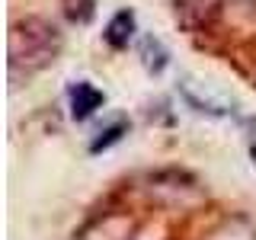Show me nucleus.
Masks as SVG:
<instances>
[{"label": "nucleus", "instance_id": "nucleus-7", "mask_svg": "<svg viewBox=\"0 0 256 240\" xmlns=\"http://www.w3.org/2000/svg\"><path fill=\"white\" fill-rule=\"evenodd\" d=\"M212 240H256V230L246 224H228L218 234H212Z\"/></svg>", "mask_w": 256, "mask_h": 240}, {"label": "nucleus", "instance_id": "nucleus-5", "mask_svg": "<svg viewBox=\"0 0 256 240\" xmlns=\"http://www.w3.org/2000/svg\"><path fill=\"white\" fill-rule=\"evenodd\" d=\"M61 6H64V16L77 26H86L96 13V0H61Z\"/></svg>", "mask_w": 256, "mask_h": 240}, {"label": "nucleus", "instance_id": "nucleus-6", "mask_svg": "<svg viewBox=\"0 0 256 240\" xmlns=\"http://www.w3.org/2000/svg\"><path fill=\"white\" fill-rule=\"evenodd\" d=\"M141 54H144V68L154 70V74H160V70L166 68V52H164V45H160L157 38H144Z\"/></svg>", "mask_w": 256, "mask_h": 240}, {"label": "nucleus", "instance_id": "nucleus-2", "mask_svg": "<svg viewBox=\"0 0 256 240\" xmlns=\"http://www.w3.org/2000/svg\"><path fill=\"white\" fill-rule=\"evenodd\" d=\"M221 4L224 0H173V13L186 32H198L214 22V16L221 13Z\"/></svg>", "mask_w": 256, "mask_h": 240}, {"label": "nucleus", "instance_id": "nucleus-9", "mask_svg": "<svg viewBox=\"0 0 256 240\" xmlns=\"http://www.w3.org/2000/svg\"><path fill=\"white\" fill-rule=\"evenodd\" d=\"M253 160H256V144H253Z\"/></svg>", "mask_w": 256, "mask_h": 240}, {"label": "nucleus", "instance_id": "nucleus-3", "mask_svg": "<svg viewBox=\"0 0 256 240\" xmlns=\"http://www.w3.org/2000/svg\"><path fill=\"white\" fill-rule=\"evenodd\" d=\"M68 100H70V116L77 118V122H84V118H90L96 109L102 106V90H96L93 84H86V80H77L74 86L68 90Z\"/></svg>", "mask_w": 256, "mask_h": 240}, {"label": "nucleus", "instance_id": "nucleus-8", "mask_svg": "<svg viewBox=\"0 0 256 240\" xmlns=\"http://www.w3.org/2000/svg\"><path fill=\"white\" fill-rule=\"evenodd\" d=\"M125 122H116V125H112V128H106V132H102V134H106V138H100V141H96L93 144V154H96V150H102V148H109V144H116L118 138H122V134H125Z\"/></svg>", "mask_w": 256, "mask_h": 240}, {"label": "nucleus", "instance_id": "nucleus-4", "mask_svg": "<svg viewBox=\"0 0 256 240\" xmlns=\"http://www.w3.org/2000/svg\"><path fill=\"white\" fill-rule=\"evenodd\" d=\"M102 36H106V42L112 48H125L128 42H132V36H134V13L132 10H118L109 20V26H106Z\"/></svg>", "mask_w": 256, "mask_h": 240}, {"label": "nucleus", "instance_id": "nucleus-1", "mask_svg": "<svg viewBox=\"0 0 256 240\" xmlns=\"http://www.w3.org/2000/svg\"><path fill=\"white\" fill-rule=\"evenodd\" d=\"M64 48V38L54 22L42 20V16H26V20L13 22L10 26V45H6V54H10V77H32L38 70L52 68L58 61Z\"/></svg>", "mask_w": 256, "mask_h": 240}]
</instances>
